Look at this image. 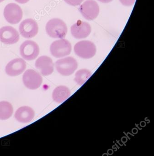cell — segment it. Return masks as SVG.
<instances>
[{
    "instance_id": "cell-1",
    "label": "cell",
    "mask_w": 154,
    "mask_h": 156,
    "mask_svg": "<svg viewBox=\"0 0 154 156\" xmlns=\"http://www.w3.org/2000/svg\"><path fill=\"white\" fill-rule=\"evenodd\" d=\"M46 31L50 37L55 39H63L67 33L66 23L60 19H51L46 24Z\"/></svg>"
},
{
    "instance_id": "cell-2",
    "label": "cell",
    "mask_w": 154,
    "mask_h": 156,
    "mask_svg": "<svg viewBox=\"0 0 154 156\" xmlns=\"http://www.w3.org/2000/svg\"><path fill=\"white\" fill-rule=\"evenodd\" d=\"M74 50L77 56L85 59L93 58L96 51L95 44L89 41L78 42L75 45Z\"/></svg>"
},
{
    "instance_id": "cell-3",
    "label": "cell",
    "mask_w": 154,
    "mask_h": 156,
    "mask_svg": "<svg viewBox=\"0 0 154 156\" xmlns=\"http://www.w3.org/2000/svg\"><path fill=\"white\" fill-rule=\"evenodd\" d=\"M71 43L65 39H60L53 42L50 46V51L53 56L59 58L69 55L72 51Z\"/></svg>"
},
{
    "instance_id": "cell-4",
    "label": "cell",
    "mask_w": 154,
    "mask_h": 156,
    "mask_svg": "<svg viewBox=\"0 0 154 156\" xmlns=\"http://www.w3.org/2000/svg\"><path fill=\"white\" fill-rule=\"evenodd\" d=\"M55 66L59 73L64 76H68L72 74L77 69L78 64L75 58L70 56L56 61Z\"/></svg>"
},
{
    "instance_id": "cell-5",
    "label": "cell",
    "mask_w": 154,
    "mask_h": 156,
    "mask_svg": "<svg viewBox=\"0 0 154 156\" xmlns=\"http://www.w3.org/2000/svg\"><path fill=\"white\" fill-rule=\"evenodd\" d=\"M79 11L85 19L91 21L98 17L100 9L96 2L94 0H86L81 5Z\"/></svg>"
},
{
    "instance_id": "cell-6",
    "label": "cell",
    "mask_w": 154,
    "mask_h": 156,
    "mask_svg": "<svg viewBox=\"0 0 154 156\" xmlns=\"http://www.w3.org/2000/svg\"><path fill=\"white\" fill-rule=\"evenodd\" d=\"M4 16L9 23L16 24L19 23L23 18L22 9L16 3L8 4L4 9Z\"/></svg>"
},
{
    "instance_id": "cell-7",
    "label": "cell",
    "mask_w": 154,
    "mask_h": 156,
    "mask_svg": "<svg viewBox=\"0 0 154 156\" xmlns=\"http://www.w3.org/2000/svg\"><path fill=\"white\" fill-rule=\"evenodd\" d=\"M20 53L23 59L27 61H32L38 57L40 54V48L35 42L26 41L21 45Z\"/></svg>"
},
{
    "instance_id": "cell-8",
    "label": "cell",
    "mask_w": 154,
    "mask_h": 156,
    "mask_svg": "<svg viewBox=\"0 0 154 156\" xmlns=\"http://www.w3.org/2000/svg\"><path fill=\"white\" fill-rule=\"evenodd\" d=\"M23 81L27 88L35 90L41 85L43 78L36 71L32 69H28L23 74Z\"/></svg>"
},
{
    "instance_id": "cell-9",
    "label": "cell",
    "mask_w": 154,
    "mask_h": 156,
    "mask_svg": "<svg viewBox=\"0 0 154 156\" xmlns=\"http://www.w3.org/2000/svg\"><path fill=\"white\" fill-rule=\"evenodd\" d=\"M19 30L23 37L31 39L37 35L39 32V26L37 22L33 19H26L20 24Z\"/></svg>"
},
{
    "instance_id": "cell-10",
    "label": "cell",
    "mask_w": 154,
    "mask_h": 156,
    "mask_svg": "<svg viewBox=\"0 0 154 156\" xmlns=\"http://www.w3.org/2000/svg\"><path fill=\"white\" fill-rule=\"evenodd\" d=\"M18 31L11 26H4L0 29V41L7 44H13L19 40Z\"/></svg>"
},
{
    "instance_id": "cell-11",
    "label": "cell",
    "mask_w": 154,
    "mask_h": 156,
    "mask_svg": "<svg viewBox=\"0 0 154 156\" xmlns=\"http://www.w3.org/2000/svg\"><path fill=\"white\" fill-rule=\"evenodd\" d=\"M71 32L72 35L75 39H84L90 35L92 28L88 23L79 20L72 25Z\"/></svg>"
},
{
    "instance_id": "cell-12",
    "label": "cell",
    "mask_w": 154,
    "mask_h": 156,
    "mask_svg": "<svg viewBox=\"0 0 154 156\" xmlns=\"http://www.w3.org/2000/svg\"><path fill=\"white\" fill-rule=\"evenodd\" d=\"M26 68V63L22 58L13 59L7 65L5 71L10 76H16L21 74Z\"/></svg>"
},
{
    "instance_id": "cell-13",
    "label": "cell",
    "mask_w": 154,
    "mask_h": 156,
    "mask_svg": "<svg viewBox=\"0 0 154 156\" xmlns=\"http://www.w3.org/2000/svg\"><path fill=\"white\" fill-rule=\"evenodd\" d=\"M35 67L40 70L41 73L44 76L51 74L54 69L52 60L45 55L40 56L36 60Z\"/></svg>"
},
{
    "instance_id": "cell-14",
    "label": "cell",
    "mask_w": 154,
    "mask_h": 156,
    "mask_svg": "<svg viewBox=\"0 0 154 156\" xmlns=\"http://www.w3.org/2000/svg\"><path fill=\"white\" fill-rule=\"evenodd\" d=\"M35 113L32 108L29 106H22L18 108L15 114L16 120L23 123L31 122L34 118Z\"/></svg>"
},
{
    "instance_id": "cell-15",
    "label": "cell",
    "mask_w": 154,
    "mask_h": 156,
    "mask_svg": "<svg viewBox=\"0 0 154 156\" xmlns=\"http://www.w3.org/2000/svg\"><path fill=\"white\" fill-rule=\"evenodd\" d=\"M71 95L70 89L65 86L57 87L54 90L52 98L57 103H62L66 100Z\"/></svg>"
},
{
    "instance_id": "cell-16",
    "label": "cell",
    "mask_w": 154,
    "mask_h": 156,
    "mask_svg": "<svg viewBox=\"0 0 154 156\" xmlns=\"http://www.w3.org/2000/svg\"><path fill=\"white\" fill-rule=\"evenodd\" d=\"M12 105L7 101L0 102V119L6 120L11 117L13 114Z\"/></svg>"
},
{
    "instance_id": "cell-17",
    "label": "cell",
    "mask_w": 154,
    "mask_h": 156,
    "mask_svg": "<svg viewBox=\"0 0 154 156\" xmlns=\"http://www.w3.org/2000/svg\"><path fill=\"white\" fill-rule=\"evenodd\" d=\"M92 75L91 72L87 69H81L76 72L75 81L79 85H82Z\"/></svg>"
},
{
    "instance_id": "cell-18",
    "label": "cell",
    "mask_w": 154,
    "mask_h": 156,
    "mask_svg": "<svg viewBox=\"0 0 154 156\" xmlns=\"http://www.w3.org/2000/svg\"><path fill=\"white\" fill-rule=\"evenodd\" d=\"M84 0H64V1L69 5L72 6H78L82 4Z\"/></svg>"
},
{
    "instance_id": "cell-19",
    "label": "cell",
    "mask_w": 154,
    "mask_h": 156,
    "mask_svg": "<svg viewBox=\"0 0 154 156\" xmlns=\"http://www.w3.org/2000/svg\"><path fill=\"white\" fill-rule=\"evenodd\" d=\"M121 4L126 7H130L134 5L136 0H119Z\"/></svg>"
},
{
    "instance_id": "cell-20",
    "label": "cell",
    "mask_w": 154,
    "mask_h": 156,
    "mask_svg": "<svg viewBox=\"0 0 154 156\" xmlns=\"http://www.w3.org/2000/svg\"><path fill=\"white\" fill-rule=\"evenodd\" d=\"M15 1L20 4H25L27 3L30 0H15Z\"/></svg>"
},
{
    "instance_id": "cell-21",
    "label": "cell",
    "mask_w": 154,
    "mask_h": 156,
    "mask_svg": "<svg viewBox=\"0 0 154 156\" xmlns=\"http://www.w3.org/2000/svg\"><path fill=\"white\" fill-rule=\"evenodd\" d=\"M100 2L103 3H108L113 1V0H97Z\"/></svg>"
},
{
    "instance_id": "cell-22",
    "label": "cell",
    "mask_w": 154,
    "mask_h": 156,
    "mask_svg": "<svg viewBox=\"0 0 154 156\" xmlns=\"http://www.w3.org/2000/svg\"><path fill=\"white\" fill-rule=\"evenodd\" d=\"M4 1H5V0H0V3Z\"/></svg>"
}]
</instances>
